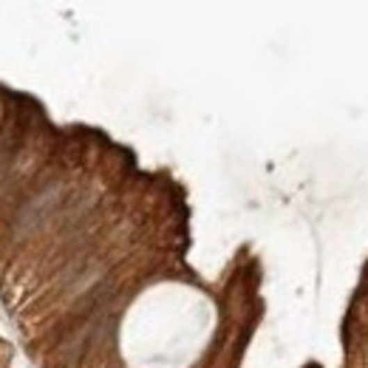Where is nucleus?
Returning <instances> with one entry per match:
<instances>
[{"instance_id": "f257e3e1", "label": "nucleus", "mask_w": 368, "mask_h": 368, "mask_svg": "<svg viewBox=\"0 0 368 368\" xmlns=\"http://www.w3.org/2000/svg\"><path fill=\"white\" fill-rule=\"evenodd\" d=\"M54 201H57V187H51V190H46V193H40V195L31 201V207H29V213H26V216H31V218H29L31 227L43 221V216L49 213V207H51ZM26 216H23V218H26Z\"/></svg>"}]
</instances>
